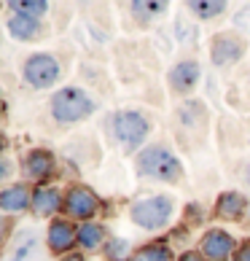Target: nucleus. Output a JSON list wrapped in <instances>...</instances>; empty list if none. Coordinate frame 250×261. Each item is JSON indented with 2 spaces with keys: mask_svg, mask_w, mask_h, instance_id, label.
Listing matches in <instances>:
<instances>
[{
  "mask_svg": "<svg viewBox=\"0 0 250 261\" xmlns=\"http://www.w3.org/2000/svg\"><path fill=\"white\" fill-rule=\"evenodd\" d=\"M22 75L24 81L33 86V89H49L60 81L62 75V67L57 62L54 54H46V51H38V54H30L22 65Z\"/></svg>",
  "mask_w": 250,
  "mask_h": 261,
  "instance_id": "nucleus-5",
  "label": "nucleus"
},
{
  "mask_svg": "<svg viewBox=\"0 0 250 261\" xmlns=\"http://www.w3.org/2000/svg\"><path fill=\"white\" fill-rule=\"evenodd\" d=\"M102 253H105V258H108V261H132V258H134L129 240H124V237L108 240V245H105Z\"/></svg>",
  "mask_w": 250,
  "mask_h": 261,
  "instance_id": "nucleus-18",
  "label": "nucleus"
},
{
  "mask_svg": "<svg viewBox=\"0 0 250 261\" xmlns=\"http://www.w3.org/2000/svg\"><path fill=\"white\" fill-rule=\"evenodd\" d=\"M11 229H14V221H11V216H0V250L6 248L8 237H11Z\"/></svg>",
  "mask_w": 250,
  "mask_h": 261,
  "instance_id": "nucleus-22",
  "label": "nucleus"
},
{
  "mask_svg": "<svg viewBox=\"0 0 250 261\" xmlns=\"http://www.w3.org/2000/svg\"><path fill=\"white\" fill-rule=\"evenodd\" d=\"M46 243H49V250L54 256H67L73 243H78V229L65 218H54L49 224V231H46Z\"/></svg>",
  "mask_w": 250,
  "mask_h": 261,
  "instance_id": "nucleus-9",
  "label": "nucleus"
},
{
  "mask_svg": "<svg viewBox=\"0 0 250 261\" xmlns=\"http://www.w3.org/2000/svg\"><path fill=\"white\" fill-rule=\"evenodd\" d=\"M245 207H247V199L239 191H224L215 199V216L224 221H239L245 216Z\"/></svg>",
  "mask_w": 250,
  "mask_h": 261,
  "instance_id": "nucleus-14",
  "label": "nucleus"
},
{
  "mask_svg": "<svg viewBox=\"0 0 250 261\" xmlns=\"http://www.w3.org/2000/svg\"><path fill=\"white\" fill-rule=\"evenodd\" d=\"M70 218L78 221H89L92 216L100 213V197L86 186H70L65 194V207H62Z\"/></svg>",
  "mask_w": 250,
  "mask_h": 261,
  "instance_id": "nucleus-6",
  "label": "nucleus"
},
{
  "mask_svg": "<svg viewBox=\"0 0 250 261\" xmlns=\"http://www.w3.org/2000/svg\"><path fill=\"white\" fill-rule=\"evenodd\" d=\"M8 172H11V167H8V162H3V159H0V180H3V178L8 175Z\"/></svg>",
  "mask_w": 250,
  "mask_h": 261,
  "instance_id": "nucleus-26",
  "label": "nucleus"
},
{
  "mask_svg": "<svg viewBox=\"0 0 250 261\" xmlns=\"http://www.w3.org/2000/svg\"><path fill=\"white\" fill-rule=\"evenodd\" d=\"M8 33H11V38H16V41H33V38L41 35V19L14 14L8 19Z\"/></svg>",
  "mask_w": 250,
  "mask_h": 261,
  "instance_id": "nucleus-15",
  "label": "nucleus"
},
{
  "mask_svg": "<svg viewBox=\"0 0 250 261\" xmlns=\"http://www.w3.org/2000/svg\"><path fill=\"white\" fill-rule=\"evenodd\" d=\"M0 113H3V100H0Z\"/></svg>",
  "mask_w": 250,
  "mask_h": 261,
  "instance_id": "nucleus-29",
  "label": "nucleus"
},
{
  "mask_svg": "<svg viewBox=\"0 0 250 261\" xmlns=\"http://www.w3.org/2000/svg\"><path fill=\"white\" fill-rule=\"evenodd\" d=\"M134 170L137 175L146 178H156V180H178L183 175V167H180V159L164 146H148L137 153V162H134Z\"/></svg>",
  "mask_w": 250,
  "mask_h": 261,
  "instance_id": "nucleus-1",
  "label": "nucleus"
},
{
  "mask_svg": "<svg viewBox=\"0 0 250 261\" xmlns=\"http://www.w3.org/2000/svg\"><path fill=\"white\" fill-rule=\"evenodd\" d=\"M132 11L146 19V16H153V14H164L167 3H164V0H161V3H132Z\"/></svg>",
  "mask_w": 250,
  "mask_h": 261,
  "instance_id": "nucleus-21",
  "label": "nucleus"
},
{
  "mask_svg": "<svg viewBox=\"0 0 250 261\" xmlns=\"http://www.w3.org/2000/svg\"><path fill=\"white\" fill-rule=\"evenodd\" d=\"M234 261H250V240H245V243L237 248V253H234Z\"/></svg>",
  "mask_w": 250,
  "mask_h": 261,
  "instance_id": "nucleus-24",
  "label": "nucleus"
},
{
  "mask_svg": "<svg viewBox=\"0 0 250 261\" xmlns=\"http://www.w3.org/2000/svg\"><path fill=\"white\" fill-rule=\"evenodd\" d=\"M167 81H170V86H172V92H178V94H188V92L197 86V81H199V65H197L194 60H183V62H178V65L170 70Z\"/></svg>",
  "mask_w": 250,
  "mask_h": 261,
  "instance_id": "nucleus-11",
  "label": "nucleus"
},
{
  "mask_svg": "<svg viewBox=\"0 0 250 261\" xmlns=\"http://www.w3.org/2000/svg\"><path fill=\"white\" fill-rule=\"evenodd\" d=\"M202 258H210V261H229L237 253V245H234V237L224 229H210L205 237H202Z\"/></svg>",
  "mask_w": 250,
  "mask_h": 261,
  "instance_id": "nucleus-8",
  "label": "nucleus"
},
{
  "mask_svg": "<svg viewBox=\"0 0 250 261\" xmlns=\"http://www.w3.org/2000/svg\"><path fill=\"white\" fill-rule=\"evenodd\" d=\"M60 261H86V258H84L81 253H67V256H62Z\"/></svg>",
  "mask_w": 250,
  "mask_h": 261,
  "instance_id": "nucleus-27",
  "label": "nucleus"
},
{
  "mask_svg": "<svg viewBox=\"0 0 250 261\" xmlns=\"http://www.w3.org/2000/svg\"><path fill=\"white\" fill-rule=\"evenodd\" d=\"M8 6H11L14 11H19V14L35 16V19H41V14L49 11V3H46V0H11Z\"/></svg>",
  "mask_w": 250,
  "mask_h": 261,
  "instance_id": "nucleus-20",
  "label": "nucleus"
},
{
  "mask_svg": "<svg viewBox=\"0 0 250 261\" xmlns=\"http://www.w3.org/2000/svg\"><path fill=\"white\" fill-rule=\"evenodd\" d=\"M242 54H245V43L234 33H220L210 43V57H213V65H218V67H229V65L239 62Z\"/></svg>",
  "mask_w": 250,
  "mask_h": 261,
  "instance_id": "nucleus-7",
  "label": "nucleus"
},
{
  "mask_svg": "<svg viewBox=\"0 0 250 261\" xmlns=\"http://www.w3.org/2000/svg\"><path fill=\"white\" fill-rule=\"evenodd\" d=\"M148 119L137 111H119L113 116V135H116V140L121 143L124 151H137L143 143L148 138Z\"/></svg>",
  "mask_w": 250,
  "mask_h": 261,
  "instance_id": "nucleus-4",
  "label": "nucleus"
},
{
  "mask_svg": "<svg viewBox=\"0 0 250 261\" xmlns=\"http://www.w3.org/2000/svg\"><path fill=\"white\" fill-rule=\"evenodd\" d=\"M62 207H65V199L57 186H38L33 191V213L38 218H49Z\"/></svg>",
  "mask_w": 250,
  "mask_h": 261,
  "instance_id": "nucleus-12",
  "label": "nucleus"
},
{
  "mask_svg": "<svg viewBox=\"0 0 250 261\" xmlns=\"http://www.w3.org/2000/svg\"><path fill=\"white\" fill-rule=\"evenodd\" d=\"M94 113V100L78 86H65L51 97V116L60 124H75Z\"/></svg>",
  "mask_w": 250,
  "mask_h": 261,
  "instance_id": "nucleus-2",
  "label": "nucleus"
},
{
  "mask_svg": "<svg viewBox=\"0 0 250 261\" xmlns=\"http://www.w3.org/2000/svg\"><path fill=\"white\" fill-rule=\"evenodd\" d=\"M54 167H57V159H54V153L46 151V148H35L24 156V172H27V178H33V180H46L54 172Z\"/></svg>",
  "mask_w": 250,
  "mask_h": 261,
  "instance_id": "nucleus-13",
  "label": "nucleus"
},
{
  "mask_svg": "<svg viewBox=\"0 0 250 261\" xmlns=\"http://www.w3.org/2000/svg\"><path fill=\"white\" fill-rule=\"evenodd\" d=\"M186 213H188L191 224H202V221H205V213L199 210V205H197V202H191V205L186 207Z\"/></svg>",
  "mask_w": 250,
  "mask_h": 261,
  "instance_id": "nucleus-23",
  "label": "nucleus"
},
{
  "mask_svg": "<svg viewBox=\"0 0 250 261\" xmlns=\"http://www.w3.org/2000/svg\"><path fill=\"white\" fill-rule=\"evenodd\" d=\"M188 8L194 11L199 19H213L218 14L226 11V3H220V0H191Z\"/></svg>",
  "mask_w": 250,
  "mask_h": 261,
  "instance_id": "nucleus-19",
  "label": "nucleus"
},
{
  "mask_svg": "<svg viewBox=\"0 0 250 261\" xmlns=\"http://www.w3.org/2000/svg\"><path fill=\"white\" fill-rule=\"evenodd\" d=\"M247 183H250V167H247Z\"/></svg>",
  "mask_w": 250,
  "mask_h": 261,
  "instance_id": "nucleus-30",
  "label": "nucleus"
},
{
  "mask_svg": "<svg viewBox=\"0 0 250 261\" xmlns=\"http://www.w3.org/2000/svg\"><path fill=\"white\" fill-rule=\"evenodd\" d=\"M102 237H105V229L100 224H81L78 226V243L86 248V250H97L102 245Z\"/></svg>",
  "mask_w": 250,
  "mask_h": 261,
  "instance_id": "nucleus-17",
  "label": "nucleus"
},
{
  "mask_svg": "<svg viewBox=\"0 0 250 261\" xmlns=\"http://www.w3.org/2000/svg\"><path fill=\"white\" fill-rule=\"evenodd\" d=\"M132 261H172V248L167 243H148L140 250H134Z\"/></svg>",
  "mask_w": 250,
  "mask_h": 261,
  "instance_id": "nucleus-16",
  "label": "nucleus"
},
{
  "mask_svg": "<svg viewBox=\"0 0 250 261\" xmlns=\"http://www.w3.org/2000/svg\"><path fill=\"white\" fill-rule=\"evenodd\" d=\"M33 205V194H30V186L27 183H14L0 191V210L3 216H16Z\"/></svg>",
  "mask_w": 250,
  "mask_h": 261,
  "instance_id": "nucleus-10",
  "label": "nucleus"
},
{
  "mask_svg": "<svg viewBox=\"0 0 250 261\" xmlns=\"http://www.w3.org/2000/svg\"><path fill=\"white\" fill-rule=\"evenodd\" d=\"M172 210H175V202H172L167 194H156V197H146V199L134 202V205L129 207V218L140 229L156 231V229L170 224Z\"/></svg>",
  "mask_w": 250,
  "mask_h": 261,
  "instance_id": "nucleus-3",
  "label": "nucleus"
},
{
  "mask_svg": "<svg viewBox=\"0 0 250 261\" xmlns=\"http://www.w3.org/2000/svg\"><path fill=\"white\" fill-rule=\"evenodd\" d=\"M178 261H205V258H202L199 253H194V250H188V253H183Z\"/></svg>",
  "mask_w": 250,
  "mask_h": 261,
  "instance_id": "nucleus-25",
  "label": "nucleus"
},
{
  "mask_svg": "<svg viewBox=\"0 0 250 261\" xmlns=\"http://www.w3.org/2000/svg\"><path fill=\"white\" fill-rule=\"evenodd\" d=\"M6 146H8V140H6V135H3V132H0V151H3Z\"/></svg>",
  "mask_w": 250,
  "mask_h": 261,
  "instance_id": "nucleus-28",
  "label": "nucleus"
}]
</instances>
